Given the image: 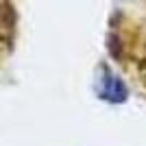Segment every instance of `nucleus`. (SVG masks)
<instances>
[{
	"label": "nucleus",
	"mask_w": 146,
	"mask_h": 146,
	"mask_svg": "<svg viewBox=\"0 0 146 146\" xmlns=\"http://www.w3.org/2000/svg\"><path fill=\"white\" fill-rule=\"evenodd\" d=\"M113 59L146 87V0H124L118 7L109 31Z\"/></svg>",
	"instance_id": "nucleus-1"
},
{
	"label": "nucleus",
	"mask_w": 146,
	"mask_h": 146,
	"mask_svg": "<svg viewBox=\"0 0 146 146\" xmlns=\"http://www.w3.org/2000/svg\"><path fill=\"white\" fill-rule=\"evenodd\" d=\"M13 26H15V15H13L11 0H0V61L11 50Z\"/></svg>",
	"instance_id": "nucleus-2"
}]
</instances>
